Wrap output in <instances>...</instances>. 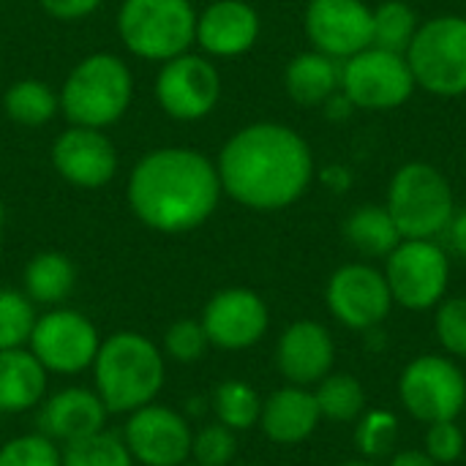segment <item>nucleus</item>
Here are the masks:
<instances>
[{
	"instance_id": "f257e3e1",
	"label": "nucleus",
	"mask_w": 466,
	"mask_h": 466,
	"mask_svg": "<svg viewBox=\"0 0 466 466\" xmlns=\"http://www.w3.org/2000/svg\"><path fill=\"white\" fill-rule=\"evenodd\" d=\"M221 191L251 210H284L314 180V153L289 126L262 120L235 131L216 161Z\"/></svg>"
},
{
	"instance_id": "f03ea898",
	"label": "nucleus",
	"mask_w": 466,
	"mask_h": 466,
	"mask_svg": "<svg viewBox=\"0 0 466 466\" xmlns=\"http://www.w3.org/2000/svg\"><path fill=\"white\" fill-rule=\"evenodd\" d=\"M221 194L216 164L194 147H158L142 156L128 177L134 216L164 235L202 227Z\"/></svg>"
},
{
	"instance_id": "7ed1b4c3",
	"label": "nucleus",
	"mask_w": 466,
	"mask_h": 466,
	"mask_svg": "<svg viewBox=\"0 0 466 466\" xmlns=\"http://www.w3.org/2000/svg\"><path fill=\"white\" fill-rule=\"evenodd\" d=\"M96 393L109 415L134 412L153 404L164 385V358L142 333H115L101 341L93 360Z\"/></svg>"
},
{
	"instance_id": "20e7f679",
	"label": "nucleus",
	"mask_w": 466,
	"mask_h": 466,
	"mask_svg": "<svg viewBox=\"0 0 466 466\" xmlns=\"http://www.w3.org/2000/svg\"><path fill=\"white\" fill-rule=\"evenodd\" d=\"M134 98L131 68L109 52H96L79 60L63 82L60 112L71 126L109 128L115 126Z\"/></svg>"
},
{
	"instance_id": "39448f33",
	"label": "nucleus",
	"mask_w": 466,
	"mask_h": 466,
	"mask_svg": "<svg viewBox=\"0 0 466 466\" xmlns=\"http://www.w3.org/2000/svg\"><path fill=\"white\" fill-rule=\"evenodd\" d=\"M385 208L404 240H434L456 216L453 186L434 164L410 161L396 169Z\"/></svg>"
},
{
	"instance_id": "423d86ee",
	"label": "nucleus",
	"mask_w": 466,
	"mask_h": 466,
	"mask_svg": "<svg viewBox=\"0 0 466 466\" xmlns=\"http://www.w3.org/2000/svg\"><path fill=\"white\" fill-rule=\"evenodd\" d=\"M117 33L131 55L167 63L197 41V11L191 0H123Z\"/></svg>"
},
{
	"instance_id": "0eeeda50",
	"label": "nucleus",
	"mask_w": 466,
	"mask_h": 466,
	"mask_svg": "<svg viewBox=\"0 0 466 466\" xmlns=\"http://www.w3.org/2000/svg\"><path fill=\"white\" fill-rule=\"evenodd\" d=\"M415 85L440 98L466 96V16L440 14L420 22L407 49Z\"/></svg>"
},
{
	"instance_id": "6e6552de",
	"label": "nucleus",
	"mask_w": 466,
	"mask_h": 466,
	"mask_svg": "<svg viewBox=\"0 0 466 466\" xmlns=\"http://www.w3.org/2000/svg\"><path fill=\"white\" fill-rule=\"evenodd\" d=\"M382 273L393 303L407 311H429L448 298L451 259L437 240H401L385 257Z\"/></svg>"
},
{
	"instance_id": "1a4fd4ad",
	"label": "nucleus",
	"mask_w": 466,
	"mask_h": 466,
	"mask_svg": "<svg viewBox=\"0 0 466 466\" xmlns=\"http://www.w3.org/2000/svg\"><path fill=\"white\" fill-rule=\"evenodd\" d=\"M399 399L423 426L459 420L466 410V374L448 355H418L399 377Z\"/></svg>"
},
{
	"instance_id": "9d476101",
	"label": "nucleus",
	"mask_w": 466,
	"mask_h": 466,
	"mask_svg": "<svg viewBox=\"0 0 466 466\" xmlns=\"http://www.w3.org/2000/svg\"><path fill=\"white\" fill-rule=\"evenodd\" d=\"M341 90L358 109L388 112L407 104L418 85L407 55L369 46L341 60Z\"/></svg>"
},
{
	"instance_id": "9b49d317",
	"label": "nucleus",
	"mask_w": 466,
	"mask_h": 466,
	"mask_svg": "<svg viewBox=\"0 0 466 466\" xmlns=\"http://www.w3.org/2000/svg\"><path fill=\"white\" fill-rule=\"evenodd\" d=\"M325 303L344 328L363 333L380 328L396 306L385 273L366 262L341 265L325 287Z\"/></svg>"
},
{
	"instance_id": "f8f14e48",
	"label": "nucleus",
	"mask_w": 466,
	"mask_h": 466,
	"mask_svg": "<svg viewBox=\"0 0 466 466\" xmlns=\"http://www.w3.org/2000/svg\"><path fill=\"white\" fill-rule=\"evenodd\" d=\"M27 344L46 371L79 374L93 366L101 339L85 314L74 309H55L35 319Z\"/></svg>"
},
{
	"instance_id": "ddd939ff",
	"label": "nucleus",
	"mask_w": 466,
	"mask_h": 466,
	"mask_svg": "<svg viewBox=\"0 0 466 466\" xmlns=\"http://www.w3.org/2000/svg\"><path fill=\"white\" fill-rule=\"evenodd\" d=\"M156 98L175 120H202L221 98V74L208 57L183 52L161 66L156 76Z\"/></svg>"
},
{
	"instance_id": "4468645a",
	"label": "nucleus",
	"mask_w": 466,
	"mask_h": 466,
	"mask_svg": "<svg viewBox=\"0 0 466 466\" xmlns=\"http://www.w3.org/2000/svg\"><path fill=\"white\" fill-rule=\"evenodd\" d=\"M303 27L311 46L347 60L374 41V8L363 0H309Z\"/></svg>"
},
{
	"instance_id": "2eb2a0df",
	"label": "nucleus",
	"mask_w": 466,
	"mask_h": 466,
	"mask_svg": "<svg viewBox=\"0 0 466 466\" xmlns=\"http://www.w3.org/2000/svg\"><path fill=\"white\" fill-rule=\"evenodd\" d=\"M199 322L213 347L240 352L262 341L270 325V311L254 289L229 287L208 300Z\"/></svg>"
},
{
	"instance_id": "dca6fc26",
	"label": "nucleus",
	"mask_w": 466,
	"mask_h": 466,
	"mask_svg": "<svg viewBox=\"0 0 466 466\" xmlns=\"http://www.w3.org/2000/svg\"><path fill=\"white\" fill-rule=\"evenodd\" d=\"M191 429L169 407L147 404L131 412L123 440L131 459L145 466H180L191 456Z\"/></svg>"
},
{
	"instance_id": "f3484780",
	"label": "nucleus",
	"mask_w": 466,
	"mask_h": 466,
	"mask_svg": "<svg viewBox=\"0 0 466 466\" xmlns=\"http://www.w3.org/2000/svg\"><path fill=\"white\" fill-rule=\"evenodd\" d=\"M52 167L76 188H101L117 172V153L101 128L71 126L52 145Z\"/></svg>"
},
{
	"instance_id": "a211bd4d",
	"label": "nucleus",
	"mask_w": 466,
	"mask_h": 466,
	"mask_svg": "<svg viewBox=\"0 0 466 466\" xmlns=\"http://www.w3.org/2000/svg\"><path fill=\"white\" fill-rule=\"evenodd\" d=\"M336 341L322 322H292L276 344V366L289 385H317L333 371Z\"/></svg>"
},
{
	"instance_id": "6ab92c4d",
	"label": "nucleus",
	"mask_w": 466,
	"mask_h": 466,
	"mask_svg": "<svg viewBox=\"0 0 466 466\" xmlns=\"http://www.w3.org/2000/svg\"><path fill=\"white\" fill-rule=\"evenodd\" d=\"M259 27V14L246 0H216L197 16V44L213 57H238L257 44Z\"/></svg>"
},
{
	"instance_id": "aec40b11",
	"label": "nucleus",
	"mask_w": 466,
	"mask_h": 466,
	"mask_svg": "<svg viewBox=\"0 0 466 466\" xmlns=\"http://www.w3.org/2000/svg\"><path fill=\"white\" fill-rule=\"evenodd\" d=\"M106 407L98 393L85 388H66L44 401L38 412L41 434L52 442H74L82 437H90L104 429L106 423Z\"/></svg>"
},
{
	"instance_id": "412c9836",
	"label": "nucleus",
	"mask_w": 466,
	"mask_h": 466,
	"mask_svg": "<svg viewBox=\"0 0 466 466\" xmlns=\"http://www.w3.org/2000/svg\"><path fill=\"white\" fill-rule=\"evenodd\" d=\"M319 420L322 415L314 393L300 385H287L262 401L259 429L276 445H298L317 431Z\"/></svg>"
},
{
	"instance_id": "4be33fe9",
	"label": "nucleus",
	"mask_w": 466,
	"mask_h": 466,
	"mask_svg": "<svg viewBox=\"0 0 466 466\" xmlns=\"http://www.w3.org/2000/svg\"><path fill=\"white\" fill-rule=\"evenodd\" d=\"M46 393V369L30 350L0 352V412H25L41 404Z\"/></svg>"
},
{
	"instance_id": "5701e85b",
	"label": "nucleus",
	"mask_w": 466,
	"mask_h": 466,
	"mask_svg": "<svg viewBox=\"0 0 466 466\" xmlns=\"http://www.w3.org/2000/svg\"><path fill=\"white\" fill-rule=\"evenodd\" d=\"M284 87L295 104L319 106L341 87V60L317 49L300 52L287 63Z\"/></svg>"
},
{
	"instance_id": "b1692460",
	"label": "nucleus",
	"mask_w": 466,
	"mask_h": 466,
	"mask_svg": "<svg viewBox=\"0 0 466 466\" xmlns=\"http://www.w3.org/2000/svg\"><path fill=\"white\" fill-rule=\"evenodd\" d=\"M344 238L369 259H385L404 240L385 205L355 208L344 221Z\"/></svg>"
},
{
	"instance_id": "393cba45",
	"label": "nucleus",
	"mask_w": 466,
	"mask_h": 466,
	"mask_svg": "<svg viewBox=\"0 0 466 466\" xmlns=\"http://www.w3.org/2000/svg\"><path fill=\"white\" fill-rule=\"evenodd\" d=\"M74 284L76 268L60 251H41L25 268V292L33 303L57 306L74 292Z\"/></svg>"
},
{
	"instance_id": "a878e982",
	"label": "nucleus",
	"mask_w": 466,
	"mask_h": 466,
	"mask_svg": "<svg viewBox=\"0 0 466 466\" xmlns=\"http://www.w3.org/2000/svg\"><path fill=\"white\" fill-rule=\"evenodd\" d=\"M3 109L16 126L38 128L60 112V96L41 79H19L5 90Z\"/></svg>"
},
{
	"instance_id": "bb28decb",
	"label": "nucleus",
	"mask_w": 466,
	"mask_h": 466,
	"mask_svg": "<svg viewBox=\"0 0 466 466\" xmlns=\"http://www.w3.org/2000/svg\"><path fill=\"white\" fill-rule=\"evenodd\" d=\"M319 415L333 423H355L366 412V390L352 374H328L314 390Z\"/></svg>"
},
{
	"instance_id": "cd10ccee",
	"label": "nucleus",
	"mask_w": 466,
	"mask_h": 466,
	"mask_svg": "<svg viewBox=\"0 0 466 466\" xmlns=\"http://www.w3.org/2000/svg\"><path fill=\"white\" fill-rule=\"evenodd\" d=\"M213 412H216L218 423H224L235 434L238 431H248V429L259 426L262 399H259V393L248 382L227 380L213 393Z\"/></svg>"
},
{
	"instance_id": "c85d7f7f",
	"label": "nucleus",
	"mask_w": 466,
	"mask_h": 466,
	"mask_svg": "<svg viewBox=\"0 0 466 466\" xmlns=\"http://www.w3.org/2000/svg\"><path fill=\"white\" fill-rule=\"evenodd\" d=\"M418 30H420V19L407 0H385L374 8V41H371V46L407 55Z\"/></svg>"
},
{
	"instance_id": "c756f323",
	"label": "nucleus",
	"mask_w": 466,
	"mask_h": 466,
	"mask_svg": "<svg viewBox=\"0 0 466 466\" xmlns=\"http://www.w3.org/2000/svg\"><path fill=\"white\" fill-rule=\"evenodd\" d=\"M63 466H134L131 451L123 437L106 429L63 445Z\"/></svg>"
},
{
	"instance_id": "7c9ffc66",
	"label": "nucleus",
	"mask_w": 466,
	"mask_h": 466,
	"mask_svg": "<svg viewBox=\"0 0 466 466\" xmlns=\"http://www.w3.org/2000/svg\"><path fill=\"white\" fill-rule=\"evenodd\" d=\"M355 445L363 459L377 461L396 453L399 445V418L388 410H369L355 420Z\"/></svg>"
},
{
	"instance_id": "2f4dec72",
	"label": "nucleus",
	"mask_w": 466,
	"mask_h": 466,
	"mask_svg": "<svg viewBox=\"0 0 466 466\" xmlns=\"http://www.w3.org/2000/svg\"><path fill=\"white\" fill-rule=\"evenodd\" d=\"M33 300L16 289H0V352L19 350L35 328Z\"/></svg>"
},
{
	"instance_id": "473e14b6",
	"label": "nucleus",
	"mask_w": 466,
	"mask_h": 466,
	"mask_svg": "<svg viewBox=\"0 0 466 466\" xmlns=\"http://www.w3.org/2000/svg\"><path fill=\"white\" fill-rule=\"evenodd\" d=\"M434 333L448 358L466 360V295L445 298L434 314Z\"/></svg>"
},
{
	"instance_id": "72a5a7b5",
	"label": "nucleus",
	"mask_w": 466,
	"mask_h": 466,
	"mask_svg": "<svg viewBox=\"0 0 466 466\" xmlns=\"http://www.w3.org/2000/svg\"><path fill=\"white\" fill-rule=\"evenodd\" d=\"M238 453V437L224 423H210L191 437V459L199 466H229Z\"/></svg>"
},
{
	"instance_id": "f704fd0d",
	"label": "nucleus",
	"mask_w": 466,
	"mask_h": 466,
	"mask_svg": "<svg viewBox=\"0 0 466 466\" xmlns=\"http://www.w3.org/2000/svg\"><path fill=\"white\" fill-rule=\"evenodd\" d=\"M0 466H63V453L49 437L25 434L0 448Z\"/></svg>"
},
{
	"instance_id": "c9c22d12",
	"label": "nucleus",
	"mask_w": 466,
	"mask_h": 466,
	"mask_svg": "<svg viewBox=\"0 0 466 466\" xmlns=\"http://www.w3.org/2000/svg\"><path fill=\"white\" fill-rule=\"evenodd\" d=\"M208 333L197 319H177L164 333V350L177 363H197L208 350Z\"/></svg>"
},
{
	"instance_id": "e433bc0d",
	"label": "nucleus",
	"mask_w": 466,
	"mask_h": 466,
	"mask_svg": "<svg viewBox=\"0 0 466 466\" xmlns=\"http://www.w3.org/2000/svg\"><path fill=\"white\" fill-rule=\"evenodd\" d=\"M423 451L440 466L456 464L466 451V431L456 420H440L426 429Z\"/></svg>"
},
{
	"instance_id": "4c0bfd02",
	"label": "nucleus",
	"mask_w": 466,
	"mask_h": 466,
	"mask_svg": "<svg viewBox=\"0 0 466 466\" xmlns=\"http://www.w3.org/2000/svg\"><path fill=\"white\" fill-rule=\"evenodd\" d=\"M38 3L49 16H55L60 22H74V19L90 16L104 0H38Z\"/></svg>"
},
{
	"instance_id": "58836bf2",
	"label": "nucleus",
	"mask_w": 466,
	"mask_h": 466,
	"mask_svg": "<svg viewBox=\"0 0 466 466\" xmlns=\"http://www.w3.org/2000/svg\"><path fill=\"white\" fill-rule=\"evenodd\" d=\"M319 183L333 194H347L352 188V183H355V175L344 164H328V167L319 169Z\"/></svg>"
},
{
	"instance_id": "ea45409f",
	"label": "nucleus",
	"mask_w": 466,
	"mask_h": 466,
	"mask_svg": "<svg viewBox=\"0 0 466 466\" xmlns=\"http://www.w3.org/2000/svg\"><path fill=\"white\" fill-rule=\"evenodd\" d=\"M322 106H325V117H328V120H333V123H344V120H350V117L355 115V109H358L341 87H339V90H336V93H333Z\"/></svg>"
},
{
	"instance_id": "a19ab883",
	"label": "nucleus",
	"mask_w": 466,
	"mask_h": 466,
	"mask_svg": "<svg viewBox=\"0 0 466 466\" xmlns=\"http://www.w3.org/2000/svg\"><path fill=\"white\" fill-rule=\"evenodd\" d=\"M445 235H448L451 251H453L456 257L466 259V210H456V216H453V221L448 224Z\"/></svg>"
},
{
	"instance_id": "79ce46f5",
	"label": "nucleus",
	"mask_w": 466,
	"mask_h": 466,
	"mask_svg": "<svg viewBox=\"0 0 466 466\" xmlns=\"http://www.w3.org/2000/svg\"><path fill=\"white\" fill-rule=\"evenodd\" d=\"M388 466H440L426 451H399L390 456Z\"/></svg>"
},
{
	"instance_id": "37998d69",
	"label": "nucleus",
	"mask_w": 466,
	"mask_h": 466,
	"mask_svg": "<svg viewBox=\"0 0 466 466\" xmlns=\"http://www.w3.org/2000/svg\"><path fill=\"white\" fill-rule=\"evenodd\" d=\"M341 466H380L377 461H369V459H352V461H344Z\"/></svg>"
},
{
	"instance_id": "c03bdc74",
	"label": "nucleus",
	"mask_w": 466,
	"mask_h": 466,
	"mask_svg": "<svg viewBox=\"0 0 466 466\" xmlns=\"http://www.w3.org/2000/svg\"><path fill=\"white\" fill-rule=\"evenodd\" d=\"M3 218H5V210H3V205H0V227H3Z\"/></svg>"
},
{
	"instance_id": "a18cd8bd",
	"label": "nucleus",
	"mask_w": 466,
	"mask_h": 466,
	"mask_svg": "<svg viewBox=\"0 0 466 466\" xmlns=\"http://www.w3.org/2000/svg\"><path fill=\"white\" fill-rule=\"evenodd\" d=\"M180 466H199V464H180Z\"/></svg>"
},
{
	"instance_id": "49530a36",
	"label": "nucleus",
	"mask_w": 466,
	"mask_h": 466,
	"mask_svg": "<svg viewBox=\"0 0 466 466\" xmlns=\"http://www.w3.org/2000/svg\"><path fill=\"white\" fill-rule=\"evenodd\" d=\"M243 466H259V464H243Z\"/></svg>"
}]
</instances>
